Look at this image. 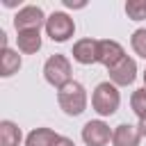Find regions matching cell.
<instances>
[{"label": "cell", "mask_w": 146, "mask_h": 146, "mask_svg": "<svg viewBox=\"0 0 146 146\" xmlns=\"http://www.w3.org/2000/svg\"><path fill=\"white\" fill-rule=\"evenodd\" d=\"M57 103L64 110V114L80 116L87 110V89L78 80H71L68 84H64L62 89H57Z\"/></svg>", "instance_id": "6da1fadb"}, {"label": "cell", "mask_w": 146, "mask_h": 146, "mask_svg": "<svg viewBox=\"0 0 146 146\" xmlns=\"http://www.w3.org/2000/svg\"><path fill=\"white\" fill-rule=\"evenodd\" d=\"M121 105V94H119V87L112 84V82H100L96 84L94 94H91V107L96 114L100 116H112L116 114Z\"/></svg>", "instance_id": "7a4b0ae2"}, {"label": "cell", "mask_w": 146, "mask_h": 146, "mask_svg": "<svg viewBox=\"0 0 146 146\" xmlns=\"http://www.w3.org/2000/svg\"><path fill=\"white\" fill-rule=\"evenodd\" d=\"M71 73L73 71H71V62H68L66 55H50L46 59V64H43V78H46V82L52 84V87H57V89H62L64 84L71 82Z\"/></svg>", "instance_id": "3957f363"}, {"label": "cell", "mask_w": 146, "mask_h": 146, "mask_svg": "<svg viewBox=\"0 0 146 146\" xmlns=\"http://www.w3.org/2000/svg\"><path fill=\"white\" fill-rule=\"evenodd\" d=\"M73 32H75V23H73V18H71L68 14H64V11H52V14L48 16V21H46V34H48L52 41L64 43V41H68V39L73 36Z\"/></svg>", "instance_id": "277c9868"}, {"label": "cell", "mask_w": 146, "mask_h": 146, "mask_svg": "<svg viewBox=\"0 0 146 146\" xmlns=\"http://www.w3.org/2000/svg\"><path fill=\"white\" fill-rule=\"evenodd\" d=\"M46 14H43V9L41 7H36V5H25V7H21L18 11H16V16H14V27H16V32H25V30H41V25L46 27Z\"/></svg>", "instance_id": "5b68a950"}, {"label": "cell", "mask_w": 146, "mask_h": 146, "mask_svg": "<svg viewBox=\"0 0 146 146\" xmlns=\"http://www.w3.org/2000/svg\"><path fill=\"white\" fill-rule=\"evenodd\" d=\"M112 132L114 130H110V125L105 121H100V119L87 121L82 125V141L87 146H107L110 139H112Z\"/></svg>", "instance_id": "8992f818"}, {"label": "cell", "mask_w": 146, "mask_h": 146, "mask_svg": "<svg viewBox=\"0 0 146 146\" xmlns=\"http://www.w3.org/2000/svg\"><path fill=\"white\" fill-rule=\"evenodd\" d=\"M123 57H125V50L119 41H114V39H100L98 41V64H103L107 71L112 66H116Z\"/></svg>", "instance_id": "52a82bcc"}, {"label": "cell", "mask_w": 146, "mask_h": 146, "mask_svg": "<svg viewBox=\"0 0 146 146\" xmlns=\"http://www.w3.org/2000/svg\"><path fill=\"white\" fill-rule=\"evenodd\" d=\"M135 78H137V62L128 55L116 66L110 68V82L116 84V87H128V84L135 82Z\"/></svg>", "instance_id": "ba28073f"}, {"label": "cell", "mask_w": 146, "mask_h": 146, "mask_svg": "<svg viewBox=\"0 0 146 146\" xmlns=\"http://www.w3.org/2000/svg\"><path fill=\"white\" fill-rule=\"evenodd\" d=\"M73 59L78 62V64H84V66H89V64H96L98 62V39H80V41H75L73 43Z\"/></svg>", "instance_id": "9c48e42d"}, {"label": "cell", "mask_w": 146, "mask_h": 146, "mask_svg": "<svg viewBox=\"0 0 146 146\" xmlns=\"http://www.w3.org/2000/svg\"><path fill=\"white\" fill-rule=\"evenodd\" d=\"M139 139H141V130L139 125H132V123H121L112 132L114 146H139Z\"/></svg>", "instance_id": "30bf717a"}, {"label": "cell", "mask_w": 146, "mask_h": 146, "mask_svg": "<svg viewBox=\"0 0 146 146\" xmlns=\"http://www.w3.org/2000/svg\"><path fill=\"white\" fill-rule=\"evenodd\" d=\"M16 43H18V50H21L23 55H34V52L41 50V32H39V30L18 32Z\"/></svg>", "instance_id": "8fae6325"}, {"label": "cell", "mask_w": 146, "mask_h": 146, "mask_svg": "<svg viewBox=\"0 0 146 146\" xmlns=\"http://www.w3.org/2000/svg\"><path fill=\"white\" fill-rule=\"evenodd\" d=\"M62 135H57L50 128H34L27 137H25V146H57Z\"/></svg>", "instance_id": "7c38bea8"}, {"label": "cell", "mask_w": 146, "mask_h": 146, "mask_svg": "<svg viewBox=\"0 0 146 146\" xmlns=\"http://www.w3.org/2000/svg\"><path fill=\"white\" fill-rule=\"evenodd\" d=\"M18 68H21V55L11 48H2V52H0V75L11 78L14 73H18Z\"/></svg>", "instance_id": "4fadbf2b"}, {"label": "cell", "mask_w": 146, "mask_h": 146, "mask_svg": "<svg viewBox=\"0 0 146 146\" xmlns=\"http://www.w3.org/2000/svg\"><path fill=\"white\" fill-rule=\"evenodd\" d=\"M21 139V128L14 121H0V146H18Z\"/></svg>", "instance_id": "5bb4252c"}, {"label": "cell", "mask_w": 146, "mask_h": 146, "mask_svg": "<svg viewBox=\"0 0 146 146\" xmlns=\"http://www.w3.org/2000/svg\"><path fill=\"white\" fill-rule=\"evenodd\" d=\"M130 107H132V112H135L139 119H146V87L132 91V96H130Z\"/></svg>", "instance_id": "9a60e30c"}, {"label": "cell", "mask_w": 146, "mask_h": 146, "mask_svg": "<svg viewBox=\"0 0 146 146\" xmlns=\"http://www.w3.org/2000/svg\"><path fill=\"white\" fill-rule=\"evenodd\" d=\"M125 14L130 21H144L146 18V0H128Z\"/></svg>", "instance_id": "2e32d148"}, {"label": "cell", "mask_w": 146, "mask_h": 146, "mask_svg": "<svg viewBox=\"0 0 146 146\" xmlns=\"http://www.w3.org/2000/svg\"><path fill=\"white\" fill-rule=\"evenodd\" d=\"M130 46H132V50H135L141 59H146V27H139V30L132 32Z\"/></svg>", "instance_id": "e0dca14e"}, {"label": "cell", "mask_w": 146, "mask_h": 146, "mask_svg": "<svg viewBox=\"0 0 146 146\" xmlns=\"http://www.w3.org/2000/svg\"><path fill=\"white\" fill-rule=\"evenodd\" d=\"M57 146H75V144H73V139H68V137H64V135H62V137H59V141H57Z\"/></svg>", "instance_id": "ac0fdd59"}, {"label": "cell", "mask_w": 146, "mask_h": 146, "mask_svg": "<svg viewBox=\"0 0 146 146\" xmlns=\"http://www.w3.org/2000/svg\"><path fill=\"white\" fill-rule=\"evenodd\" d=\"M64 5H66V7H71V9H75V7H78V9H80V7H84V2H73V0H64Z\"/></svg>", "instance_id": "d6986e66"}, {"label": "cell", "mask_w": 146, "mask_h": 146, "mask_svg": "<svg viewBox=\"0 0 146 146\" xmlns=\"http://www.w3.org/2000/svg\"><path fill=\"white\" fill-rule=\"evenodd\" d=\"M139 130H141V137H146V119H139Z\"/></svg>", "instance_id": "ffe728a7"}, {"label": "cell", "mask_w": 146, "mask_h": 146, "mask_svg": "<svg viewBox=\"0 0 146 146\" xmlns=\"http://www.w3.org/2000/svg\"><path fill=\"white\" fill-rule=\"evenodd\" d=\"M144 87H146V71H144Z\"/></svg>", "instance_id": "44dd1931"}]
</instances>
